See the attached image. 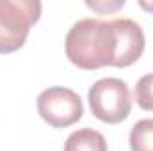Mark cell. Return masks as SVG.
I'll list each match as a JSON object with an SVG mask.
<instances>
[{"instance_id":"cell-1","label":"cell","mask_w":153,"mask_h":151,"mask_svg":"<svg viewBox=\"0 0 153 151\" xmlns=\"http://www.w3.org/2000/svg\"><path fill=\"white\" fill-rule=\"evenodd\" d=\"M68 61L80 70L112 66L116 57V32L112 20L84 18L71 25L64 39Z\"/></svg>"},{"instance_id":"cell-2","label":"cell","mask_w":153,"mask_h":151,"mask_svg":"<svg viewBox=\"0 0 153 151\" xmlns=\"http://www.w3.org/2000/svg\"><path fill=\"white\" fill-rule=\"evenodd\" d=\"M38 0H0V53L20 50L41 18Z\"/></svg>"},{"instance_id":"cell-3","label":"cell","mask_w":153,"mask_h":151,"mask_svg":"<svg viewBox=\"0 0 153 151\" xmlns=\"http://www.w3.org/2000/svg\"><path fill=\"white\" fill-rule=\"evenodd\" d=\"M87 101L91 114L107 124L123 123L132 110V94L126 82L112 76L96 80L87 93Z\"/></svg>"},{"instance_id":"cell-4","label":"cell","mask_w":153,"mask_h":151,"mask_svg":"<svg viewBox=\"0 0 153 151\" xmlns=\"http://www.w3.org/2000/svg\"><path fill=\"white\" fill-rule=\"evenodd\" d=\"M38 112L53 128H68L82 119L84 103L68 87H48L38 96Z\"/></svg>"},{"instance_id":"cell-5","label":"cell","mask_w":153,"mask_h":151,"mask_svg":"<svg viewBox=\"0 0 153 151\" xmlns=\"http://www.w3.org/2000/svg\"><path fill=\"white\" fill-rule=\"evenodd\" d=\"M116 32V57L114 68H128L139 61L144 52L146 39L141 25L130 18H116L112 20Z\"/></svg>"},{"instance_id":"cell-6","label":"cell","mask_w":153,"mask_h":151,"mask_svg":"<svg viewBox=\"0 0 153 151\" xmlns=\"http://www.w3.org/2000/svg\"><path fill=\"white\" fill-rule=\"evenodd\" d=\"M64 151H107L105 137L93 128H80L64 142Z\"/></svg>"},{"instance_id":"cell-7","label":"cell","mask_w":153,"mask_h":151,"mask_svg":"<svg viewBox=\"0 0 153 151\" xmlns=\"http://www.w3.org/2000/svg\"><path fill=\"white\" fill-rule=\"evenodd\" d=\"M132 151H153V119H141L128 135Z\"/></svg>"},{"instance_id":"cell-8","label":"cell","mask_w":153,"mask_h":151,"mask_svg":"<svg viewBox=\"0 0 153 151\" xmlns=\"http://www.w3.org/2000/svg\"><path fill=\"white\" fill-rule=\"evenodd\" d=\"M135 100L143 110L153 112V73L143 75L139 78L135 85Z\"/></svg>"},{"instance_id":"cell-9","label":"cell","mask_w":153,"mask_h":151,"mask_svg":"<svg viewBox=\"0 0 153 151\" xmlns=\"http://www.w3.org/2000/svg\"><path fill=\"white\" fill-rule=\"evenodd\" d=\"M85 5L98 11V13H109V11H114V9H121L125 5V2L123 0L121 2H111V4H107V2L105 4L103 2H85Z\"/></svg>"},{"instance_id":"cell-10","label":"cell","mask_w":153,"mask_h":151,"mask_svg":"<svg viewBox=\"0 0 153 151\" xmlns=\"http://www.w3.org/2000/svg\"><path fill=\"white\" fill-rule=\"evenodd\" d=\"M139 5L143 7V9H146V11H150V13H153V2H139Z\"/></svg>"}]
</instances>
